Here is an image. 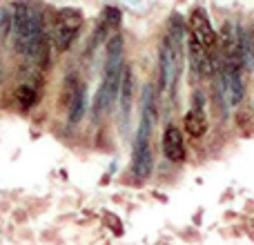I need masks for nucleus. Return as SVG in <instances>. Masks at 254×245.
<instances>
[{
  "instance_id": "nucleus-1",
  "label": "nucleus",
  "mask_w": 254,
  "mask_h": 245,
  "mask_svg": "<svg viewBox=\"0 0 254 245\" xmlns=\"http://www.w3.org/2000/svg\"><path fill=\"white\" fill-rule=\"evenodd\" d=\"M11 36L13 47L20 56L45 61L47 58V38L38 9L29 2H16L11 9Z\"/></svg>"
},
{
  "instance_id": "nucleus-2",
  "label": "nucleus",
  "mask_w": 254,
  "mask_h": 245,
  "mask_svg": "<svg viewBox=\"0 0 254 245\" xmlns=\"http://www.w3.org/2000/svg\"><path fill=\"white\" fill-rule=\"evenodd\" d=\"M154 122H156V103H154L152 85H145L140 94V121L136 129L134 147H131V174L138 181H145L152 176L154 170Z\"/></svg>"
},
{
  "instance_id": "nucleus-3",
  "label": "nucleus",
  "mask_w": 254,
  "mask_h": 245,
  "mask_svg": "<svg viewBox=\"0 0 254 245\" xmlns=\"http://www.w3.org/2000/svg\"><path fill=\"white\" fill-rule=\"evenodd\" d=\"M185 65V25L179 16H174L163 36L161 54H158V69H161V89L174 98L179 89Z\"/></svg>"
},
{
  "instance_id": "nucleus-4",
  "label": "nucleus",
  "mask_w": 254,
  "mask_h": 245,
  "mask_svg": "<svg viewBox=\"0 0 254 245\" xmlns=\"http://www.w3.org/2000/svg\"><path fill=\"white\" fill-rule=\"evenodd\" d=\"M123 36L114 34L107 43V56H105V74L103 83L94 96V116H103L112 110L114 101L119 98L121 76H123Z\"/></svg>"
},
{
  "instance_id": "nucleus-5",
  "label": "nucleus",
  "mask_w": 254,
  "mask_h": 245,
  "mask_svg": "<svg viewBox=\"0 0 254 245\" xmlns=\"http://www.w3.org/2000/svg\"><path fill=\"white\" fill-rule=\"evenodd\" d=\"M216 94H219V101L223 103L225 110L239 107L243 103V96H246V83H243L241 62L239 61H225V65L221 67Z\"/></svg>"
},
{
  "instance_id": "nucleus-6",
  "label": "nucleus",
  "mask_w": 254,
  "mask_h": 245,
  "mask_svg": "<svg viewBox=\"0 0 254 245\" xmlns=\"http://www.w3.org/2000/svg\"><path fill=\"white\" fill-rule=\"evenodd\" d=\"M80 27H83V11L80 9H74V7L58 9L56 16H54V27H52V40L58 52H67L74 45Z\"/></svg>"
},
{
  "instance_id": "nucleus-7",
  "label": "nucleus",
  "mask_w": 254,
  "mask_h": 245,
  "mask_svg": "<svg viewBox=\"0 0 254 245\" xmlns=\"http://www.w3.org/2000/svg\"><path fill=\"white\" fill-rule=\"evenodd\" d=\"M188 29H190V36L194 40L203 45L205 49H214L216 43H219V34L216 29L212 27V20L207 16V11L203 7H194L188 16Z\"/></svg>"
},
{
  "instance_id": "nucleus-8",
  "label": "nucleus",
  "mask_w": 254,
  "mask_h": 245,
  "mask_svg": "<svg viewBox=\"0 0 254 245\" xmlns=\"http://www.w3.org/2000/svg\"><path fill=\"white\" fill-rule=\"evenodd\" d=\"M185 131H188L192 138H203L210 129V122H207V114H205V98L203 92H194L192 96V107L185 114Z\"/></svg>"
},
{
  "instance_id": "nucleus-9",
  "label": "nucleus",
  "mask_w": 254,
  "mask_h": 245,
  "mask_svg": "<svg viewBox=\"0 0 254 245\" xmlns=\"http://www.w3.org/2000/svg\"><path fill=\"white\" fill-rule=\"evenodd\" d=\"M185 43H188V58H190L192 74L198 76V78H207V76L214 74V62H212L210 52L198 40H194L190 34L185 36Z\"/></svg>"
},
{
  "instance_id": "nucleus-10",
  "label": "nucleus",
  "mask_w": 254,
  "mask_h": 245,
  "mask_svg": "<svg viewBox=\"0 0 254 245\" xmlns=\"http://www.w3.org/2000/svg\"><path fill=\"white\" fill-rule=\"evenodd\" d=\"M161 145H163V154H165V158L170 163H183L185 158H188L185 136H183V131H181L176 125L165 127L163 138H161Z\"/></svg>"
},
{
  "instance_id": "nucleus-11",
  "label": "nucleus",
  "mask_w": 254,
  "mask_h": 245,
  "mask_svg": "<svg viewBox=\"0 0 254 245\" xmlns=\"http://www.w3.org/2000/svg\"><path fill=\"white\" fill-rule=\"evenodd\" d=\"M134 71L131 67H123V76H121V87H119V107H121V116L123 122L127 125L131 114V103H134Z\"/></svg>"
},
{
  "instance_id": "nucleus-12",
  "label": "nucleus",
  "mask_w": 254,
  "mask_h": 245,
  "mask_svg": "<svg viewBox=\"0 0 254 245\" xmlns=\"http://www.w3.org/2000/svg\"><path fill=\"white\" fill-rule=\"evenodd\" d=\"M67 107H69V122L71 125H78L85 116V110H87V92H85L83 85H78L74 98H71V103Z\"/></svg>"
},
{
  "instance_id": "nucleus-13",
  "label": "nucleus",
  "mask_w": 254,
  "mask_h": 245,
  "mask_svg": "<svg viewBox=\"0 0 254 245\" xmlns=\"http://www.w3.org/2000/svg\"><path fill=\"white\" fill-rule=\"evenodd\" d=\"M16 103L20 105L22 112L31 110V107L38 103V87H36V85H29V83L20 85V87L16 89Z\"/></svg>"
},
{
  "instance_id": "nucleus-14",
  "label": "nucleus",
  "mask_w": 254,
  "mask_h": 245,
  "mask_svg": "<svg viewBox=\"0 0 254 245\" xmlns=\"http://www.w3.org/2000/svg\"><path fill=\"white\" fill-rule=\"evenodd\" d=\"M119 25H121V11L116 7H105V11H103V27L105 29H114Z\"/></svg>"
},
{
  "instance_id": "nucleus-15",
  "label": "nucleus",
  "mask_w": 254,
  "mask_h": 245,
  "mask_svg": "<svg viewBox=\"0 0 254 245\" xmlns=\"http://www.w3.org/2000/svg\"><path fill=\"white\" fill-rule=\"evenodd\" d=\"M129 2H138V0H129Z\"/></svg>"
}]
</instances>
